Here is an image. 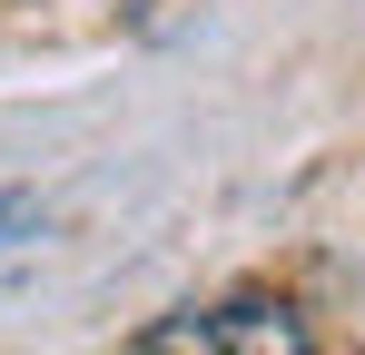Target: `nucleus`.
Masks as SVG:
<instances>
[{"instance_id": "nucleus-1", "label": "nucleus", "mask_w": 365, "mask_h": 355, "mask_svg": "<svg viewBox=\"0 0 365 355\" xmlns=\"http://www.w3.org/2000/svg\"><path fill=\"white\" fill-rule=\"evenodd\" d=\"M138 355H316V336L287 296H217V306L158 316Z\"/></svg>"}, {"instance_id": "nucleus-2", "label": "nucleus", "mask_w": 365, "mask_h": 355, "mask_svg": "<svg viewBox=\"0 0 365 355\" xmlns=\"http://www.w3.org/2000/svg\"><path fill=\"white\" fill-rule=\"evenodd\" d=\"M20 217H30V197H10V187H0V227H20Z\"/></svg>"}]
</instances>
